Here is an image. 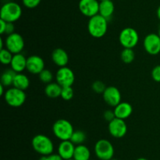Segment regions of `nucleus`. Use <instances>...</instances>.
Instances as JSON below:
<instances>
[{
  "instance_id": "nucleus-28",
  "label": "nucleus",
  "mask_w": 160,
  "mask_h": 160,
  "mask_svg": "<svg viewBox=\"0 0 160 160\" xmlns=\"http://www.w3.org/2000/svg\"><path fill=\"white\" fill-rule=\"evenodd\" d=\"M74 96V91L72 86H67V87L62 88L60 97L64 100H70Z\"/></svg>"
},
{
  "instance_id": "nucleus-32",
  "label": "nucleus",
  "mask_w": 160,
  "mask_h": 160,
  "mask_svg": "<svg viewBox=\"0 0 160 160\" xmlns=\"http://www.w3.org/2000/svg\"><path fill=\"white\" fill-rule=\"evenodd\" d=\"M103 118H104L105 120L109 122L113 120L116 118L113 110H106V111H105L104 113H103Z\"/></svg>"
},
{
  "instance_id": "nucleus-5",
  "label": "nucleus",
  "mask_w": 160,
  "mask_h": 160,
  "mask_svg": "<svg viewBox=\"0 0 160 160\" xmlns=\"http://www.w3.org/2000/svg\"><path fill=\"white\" fill-rule=\"evenodd\" d=\"M4 100L9 106L12 108H19L26 101L27 95L23 90L14 87H9L6 90Z\"/></svg>"
},
{
  "instance_id": "nucleus-27",
  "label": "nucleus",
  "mask_w": 160,
  "mask_h": 160,
  "mask_svg": "<svg viewBox=\"0 0 160 160\" xmlns=\"http://www.w3.org/2000/svg\"><path fill=\"white\" fill-rule=\"evenodd\" d=\"M39 79L41 80V82L45 84H48V83H52L53 80V74L48 69H44L42 72L38 75Z\"/></svg>"
},
{
  "instance_id": "nucleus-19",
  "label": "nucleus",
  "mask_w": 160,
  "mask_h": 160,
  "mask_svg": "<svg viewBox=\"0 0 160 160\" xmlns=\"http://www.w3.org/2000/svg\"><path fill=\"white\" fill-rule=\"evenodd\" d=\"M114 11H115V6H114V3L112 0L100 1L98 14L102 16L106 20H109L112 17Z\"/></svg>"
},
{
  "instance_id": "nucleus-13",
  "label": "nucleus",
  "mask_w": 160,
  "mask_h": 160,
  "mask_svg": "<svg viewBox=\"0 0 160 160\" xmlns=\"http://www.w3.org/2000/svg\"><path fill=\"white\" fill-rule=\"evenodd\" d=\"M102 97L104 101L109 106L115 108L117 105L121 102L122 96L119 89L116 86H109L106 87L104 93H102Z\"/></svg>"
},
{
  "instance_id": "nucleus-3",
  "label": "nucleus",
  "mask_w": 160,
  "mask_h": 160,
  "mask_svg": "<svg viewBox=\"0 0 160 160\" xmlns=\"http://www.w3.org/2000/svg\"><path fill=\"white\" fill-rule=\"evenodd\" d=\"M22 16V8L15 2H7L2 6L0 9V19L7 23H14Z\"/></svg>"
},
{
  "instance_id": "nucleus-25",
  "label": "nucleus",
  "mask_w": 160,
  "mask_h": 160,
  "mask_svg": "<svg viewBox=\"0 0 160 160\" xmlns=\"http://www.w3.org/2000/svg\"><path fill=\"white\" fill-rule=\"evenodd\" d=\"M122 61L125 64H131L135 58V53L133 49L124 48L120 54Z\"/></svg>"
},
{
  "instance_id": "nucleus-43",
  "label": "nucleus",
  "mask_w": 160,
  "mask_h": 160,
  "mask_svg": "<svg viewBox=\"0 0 160 160\" xmlns=\"http://www.w3.org/2000/svg\"><path fill=\"white\" fill-rule=\"evenodd\" d=\"M98 1H104V0H98Z\"/></svg>"
},
{
  "instance_id": "nucleus-12",
  "label": "nucleus",
  "mask_w": 160,
  "mask_h": 160,
  "mask_svg": "<svg viewBox=\"0 0 160 160\" xmlns=\"http://www.w3.org/2000/svg\"><path fill=\"white\" fill-rule=\"evenodd\" d=\"M109 133L114 138H123L128 133V125L123 119L115 118L109 122Z\"/></svg>"
},
{
  "instance_id": "nucleus-18",
  "label": "nucleus",
  "mask_w": 160,
  "mask_h": 160,
  "mask_svg": "<svg viewBox=\"0 0 160 160\" xmlns=\"http://www.w3.org/2000/svg\"><path fill=\"white\" fill-rule=\"evenodd\" d=\"M27 61L28 58L23 53H17L13 55L10 64V68L16 73H22L24 70H27Z\"/></svg>"
},
{
  "instance_id": "nucleus-37",
  "label": "nucleus",
  "mask_w": 160,
  "mask_h": 160,
  "mask_svg": "<svg viewBox=\"0 0 160 160\" xmlns=\"http://www.w3.org/2000/svg\"><path fill=\"white\" fill-rule=\"evenodd\" d=\"M4 45H5V41H3L2 38H1V39H0V50L4 49V46H3Z\"/></svg>"
},
{
  "instance_id": "nucleus-1",
  "label": "nucleus",
  "mask_w": 160,
  "mask_h": 160,
  "mask_svg": "<svg viewBox=\"0 0 160 160\" xmlns=\"http://www.w3.org/2000/svg\"><path fill=\"white\" fill-rule=\"evenodd\" d=\"M108 30V20L100 14L89 18L88 22V31L89 35L95 39L105 36Z\"/></svg>"
},
{
  "instance_id": "nucleus-17",
  "label": "nucleus",
  "mask_w": 160,
  "mask_h": 160,
  "mask_svg": "<svg viewBox=\"0 0 160 160\" xmlns=\"http://www.w3.org/2000/svg\"><path fill=\"white\" fill-rule=\"evenodd\" d=\"M114 113H115L116 118L120 119L126 120L132 115L133 107L128 102H120L118 105L114 108Z\"/></svg>"
},
{
  "instance_id": "nucleus-38",
  "label": "nucleus",
  "mask_w": 160,
  "mask_h": 160,
  "mask_svg": "<svg viewBox=\"0 0 160 160\" xmlns=\"http://www.w3.org/2000/svg\"><path fill=\"white\" fill-rule=\"evenodd\" d=\"M156 15H157L158 19L160 20V6L158 7L157 10H156Z\"/></svg>"
},
{
  "instance_id": "nucleus-42",
  "label": "nucleus",
  "mask_w": 160,
  "mask_h": 160,
  "mask_svg": "<svg viewBox=\"0 0 160 160\" xmlns=\"http://www.w3.org/2000/svg\"><path fill=\"white\" fill-rule=\"evenodd\" d=\"M69 160H75V159H73V158H72V159H69Z\"/></svg>"
},
{
  "instance_id": "nucleus-15",
  "label": "nucleus",
  "mask_w": 160,
  "mask_h": 160,
  "mask_svg": "<svg viewBox=\"0 0 160 160\" xmlns=\"http://www.w3.org/2000/svg\"><path fill=\"white\" fill-rule=\"evenodd\" d=\"M76 145L70 140L62 141L59 143L58 146V154L63 160L72 159L74 155V151Z\"/></svg>"
},
{
  "instance_id": "nucleus-39",
  "label": "nucleus",
  "mask_w": 160,
  "mask_h": 160,
  "mask_svg": "<svg viewBox=\"0 0 160 160\" xmlns=\"http://www.w3.org/2000/svg\"><path fill=\"white\" fill-rule=\"evenodd\" d=\"M136 160H148V159H147V158H137Z\"/></svg>"
},
{
  "instance_id": "nucleus-31",
  "label": "nucleus",
  "mask_w": 160,
  "mask_h": 160,
  "mask_svg": "<svg viewBox=\"0 0 160 160\" xmlns=\"http://www.w3.org/2000/svg\"><path fill=\"white\" fill-rule=\"evenodd\" d=\"M152 78L156 83H160V64L153 67L152 71Z\"/></svg>"
},
{
  "instance_id": "nucleus-20",
  "label": "nucleus",
  "mask_w": 160,
  "mask_h": 160,
  "mask_svg": "<svg viewBox=\"0 0 160 160\" xmlns=\"http://www.w3.org/2000/svg\"><path fill=\"white\" fill-rule=\"evenodd\" d=\"M73 159L75 160H90L91 151L85 144L77 145L75 147Z\"/></svg>"
},
{
  "instance_id": "nucleus-36",
  "label": "nucleus",
  "mask_w": 160,
  "mask_h": 160,
  "mask_svg": "<svg viewBox=\"0 0 160 160\" xmlns=\"http://www.w3.org/2000/svg\"><path fill=\"white\" fill-rule=\"evenodd\" d=\"M4 88L5 86L3 85L0 84V95L1 96H4L5 93H6V91L4 90Z\"/></svg>"
},
{
  "instance_id": "nucleus-7",
  "label": "nucleus",
  "mask_w": 160,
  "mask_h": 160,
  "mask_svg": "<svg viewBox=\"0 0 160 160\" xmlns=\"http://www.w3.org/2000/svg\"><path fill=\"white\" fill-rule=\"evenodd\" d=\"M95 154L100 160H109L113 158L114 147L112 143L106 139H100L95 144Z\"/></svg>"
},
{
  "instance_id": "nucleus-4",
  "label": "nucleus",
  "mask_w": 160,
  "mask_h": 160,
  "mask_svg": "<svg viewBox=\"0 0 160 160\" xmlns=\"http://www.w3.org/2000/svg\"><path fill=\"white\" fill-rule=\"evenodd\" d=\"M52 132L54 136L61 141H68L71 138L74 129L70 121L60 119L56 120L53 124Z\"/></svg>"
},
{
  "instance_id": "nucleus-24",
  "label": "nucleus",
  "mask_w": 160,
  "mask_h": 160,
  "mask_svg": "<svg viewBox=\"0 0 160 160\" xmlns=\"http://www.w3.org/2000/svg\"><path fill=\"white\" fill-rule=\"evenodd\" d=\"M86 139H87V136H86L85 133L82 130H74V132L72 134L70 141L75 144V145H80V144H83L85 142Z\"/></svg>"
},
{
  "instance_id": "nucleus-10",
  "label": "nucleus",
  "mask_w": 160,
  "mask_h": 160,
  "mask_svg": "<svg viewBox=\"0 0 160 160\" xmlns=\"http://www.w3.org/2000/svg\"><path fill=\"white\" fill-rule=\"evenodd\" d=\"M143 46L145 51L150 55H158L160 53V37L159 34L150 33L147 35L143 41Z\"/></svg>"
},
{
  "instance_id": "nucleus-35",
  "label": "nucleus",
  "mask_w": 160,
  "mask_h": 160,
  "mask_svg": "<svg viewBox=\"0 0 160 160\" xmlns=\"http://www.w3.org/2000/svg\"><path fill=\"white\" fill-rule=\"evenodd\" d=\"M6 24H7V22H6L5 20L0 19V34L1 35L5 34V31H6Z\"/></svg>"
},
{
  "instance_id": "nucleus-9",
  "label": "nucleus",
  "mask_w": 160,
  "mask_h": 160,
  "mask_svg": "<svg viewBox=\"0 0 160 160\" xmlns=\"http://www.w3.org/2000/svg\"><path fill=\"white\" fill-rule=\"evenodd\" d=\"M56 83L62 87L72 86L75 81V75L73 70L67 66L59 67L56 74Z\"/></svg>"
},
{
  "instance_id": "nucleus-34",
  "label": "nucleus",
  "mask_w": 160,
  "mask_h": 160,
  "mask_svg": "<svg viewBox=\"0 0 160 160\" xmlns=\"http://www.w3.org/2000/svg\"><path fill=\"white\" fill-rule=\"evenodd\" d=\"M15 32V26H14L13 23H7L6 24V31H5V34H6L7 35H9L12 34V33Z\"/></svg>"
},
{
  "instance_id": "nucleus-11",
  "label": "nucleus",
  "mask_w": 160,
  "mask_h": 160,
  "mask_svg": "<svg viewBox=\"0 0 160 160\" xmlns=\"http://www.w3.org/2000/svg\"><path fill=\"white\" fill-rule=\"evenodd\" d=\"M99 3L100 1L98 0H80L78 8L83 15L91 18L98 14Z\"/></svg>"
},
{
  "instance_id": "nucleus-2",
  "label": "nucleus",
  "mask_w": 160,
  "mask_h": 160,
  "mask_svg": "<svg viewBox=\"0 0 160 160\" xmlns=\"http://www.w3.org/2000/svg\"><path fill=\"white\" fill-rule=\"evenodd\" d=\"M31 145L34 152L41 155H51L54 152V144L49 136L37 134L31 140Z\"/></svg>"
},
{
  "instance_id": "nucleus-40",
  "label": "nucleus",
  "mask_w": 160,
  "mask_h": 160,
  "mask_svg": "<svg viewBox=\"0 0 160 160\" xmlns=\"http://www.w3.org/2000/svg\"><path fill=\"white\" fill-rule=\"evenodd\" d=\"M158 34H159V37H160V27H159V31H158Z\"/></svg>"
},
{
  "instance_id": "nucleus-26",
  "label": "nucleus",
  "mask_w": 160,
  "mask_h": 160,
  "mask_svg": "<svg viewBox=\"0 0 160 160\" xmlns=\"http://www.w3.org/2000/svg\"><path fill=\"white\" fill-rule=\"evenodd\" d=\"M13 55L6 48L0 50V61L4 65H10Z\"/></svg>"
},
{
  "instance_id": "nucleus-22",
  "label": "nucleus",
  "mask_w": 160,
  "mask_h": 160,
  "mask_svg": "<svg viewBox=\"0 0 160 160\" xmlns=\"http://www.w3.org/2000/svg\"><path fill=\"white\" fill-rule=\"evenodd\" d=\"M62 86L57 83H51L46 85L45 88V93L49 98H57L60 97L62 92Z\"/></svg>"
},
{
  "instance_id": "nucleus-16",
  "label": "nucleus",
  "mask_w": 160,
  "mask_h": 160,
  "mask_svg": "<svg viewBox=\"0 0 160 160\" xmlns=\"http://www.w3.org/2000/svg\"><path fill=\"white\" fill-rule=\"evenodd\" d=\"M52 60L53 63L58 67H66L69 62V55L63 49H55L52 53Z\"/></svg>"
},
{
  "instance_id": "nucleus-14",
  "label": "nucleus",
  "mask_w": 160,
  "mask_h": 160,
  "mask_svg": "<svg viewBox=\"0 0 160 160\" xmlns=\"http://www.w3.org/2000/svg\"><path fill=\"white\" fill-rule=\"evenodd\" d=\"M45 69V61L38 55H31L27 61V71L32 75H39Z\"/></svg>"
},
{
  "instance_id": "nucleus-30",
  "label": "nucleus",
  "mask_w": 160,
  "mask_h": 160,
  "mask_svg": "<svg viewBox=\"0 0 160 160\" xmlns=\"http://www.w3.org/2000/svg\"><path fill=\"white\" fill-rule=\"evenodd\" d=\"M42 0H22V3L28 9H34L39 6Z\"/></svg>"
},
{
  "instance_id": "nucleus-33",
  "label": "nucleus",
  "mask_w": 160,
  "mask_h": 160,
  "mask_svg": "<svg viewBox=\"0 0 160 160\" xmlns=\"http://www.w3.org/2000/svg\"><path fill=\"white\" fill-rule=\"evenodd\" d=\"M39 160H63L59 154H51L48 155H42Z\"/></svg>"
},
{
  "instance_id": "nucleus-6",
  "label": "nucleus",
  "mask_w": 160,
  "mask_h": 160,
  "mask_svg": "<svg viewBox=\"0 0 160 160\" xmlns=\"http://www.w3.org/2000/svg\"><path fill=\"white\" fill-rule=\"evenodd\" d=\"M119 42L123 48H134L139 42L138 32L131 27L123 28L119 35Z\"/></svg>"
},
{
  "instance_id": "nucleus-41",
  "label": "nucleus",
  "mask_w": 160,
  "mask_h": 160,
  "mask_svg": "<svg viewBox=\"0 0 160 160\" xmlns=\"http://www.w3.org/2000/svg\"><path fill=\"white\" fill-rule=\"evenodd\" d=\"M109 160H119V159H117V158H111V159H109Z\"/></svg>"
},
{
  "instance_id": "nucleus-23",
  "label": "nucleus",
  "mask_w": 160,
  "mask_h": 160,
  "mask_svg": "<svg viewBox=\"0 0 160 160\" xmlns=\"http://www.w3.org/2000/svg\"><path fill=\"white\" fill-rule=\"evenodd\" d=\"M16 74L17 73L11 68L5 71L1 75V80H0L1 83L0 84L3 85L6 88L12 86Z\"/></svg>"
},
{
  "instance_id": "nucleus-29",
  "label": "nucleus",
  "mask_w": 160,
  "mask_h": 160,
  "mask_svg": "<svg viewBox=\"0 0 160 160\" xmlns=\"http://www.w3.org/2000/svg\"><path fill=\"white\" fill-rule=\"evenodd\" d=\"M107 86L105 85V83L103 82L100 81V80H96V81L94 82L92 85V89L94 92H95L96 93H102V94L104 93L105 89H106Z\"/></svg>"
},
{
  "instance_id": "nucleus-8",
  "label": "nucleus",
  "mask_w": 160,
  "mask_h": 160,
  "mask_svg": "<svg viewBox=\"0 0 160 160\" xmlns=\"http://www.w3.org/2000/svg\"><path fill=\"white\" fill-rule=\"evenodd\" d=\"M5 46L12 54L20 53L24 49V39L20 34L14 32L6 36L5 39Z\"/></svg>"
},
{
  "instance_id": "nucleus-21",
  "label": "nucleus",
  "mask_w": 160,
  "mask_h": 160,
  "mask_svg": "<svg viewBox=\"0 0 160 160\" xmlns=\"http://www.w3.org/2000/svg\"><path fill=\"white\" fill-rule=\"evenodd\" d=\"M30 86V79L25 74L22 73H17L15 75V78L13 80V84L12 86L20 89L21 90L25 91L27 89H28Z\"/></svg>"
}]
</instances>
